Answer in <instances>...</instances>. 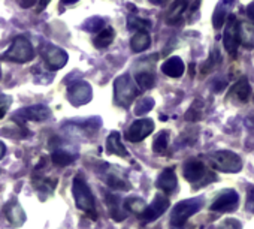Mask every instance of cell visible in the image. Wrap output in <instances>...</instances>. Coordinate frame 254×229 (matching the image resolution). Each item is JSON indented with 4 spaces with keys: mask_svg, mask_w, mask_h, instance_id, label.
Segmentation results:
<instances>
[{
    "mask_svg": "<svg viewBox=\"0 0 254 229\" xmlns=\"http://www.w3.org/2000/svg\"><path fill=\"white\" fill-rule=\"evenodd\" d=\"M5 217L11 226H21L26 222V214L17 202H11L5 207Z\"/></svg>",
    "mask_w": 254,
    "mask_h": 229,
    "instance_id": "cell-17",
    "label": "cell"
},
{
    "mask_svg": "<svg viewBox=\"0 0 254 229\" xmlns=\"http://www.w3.org/2000/svg\"><path fill=\"white\" fill-rule=\"evenodd\" d=\"M206 160L209 162V165L214 169L221 171V172L235 174V172H239L242 169V160H241V157L236 153L229 152V150L215 152V153L209 154L206 157Z\"/></svg>",
    "mask_w": 254,
    "mask_h": 229,
    "instance_id": "cell-1",
    "label": "cell"
},
{
    "mask_svg": "<svg viewBox=\"0 0 254 229\" xmlns=\"http://www.w3.org/2000/svg\"><path fill=\"white\" fill-rule=\"evenodd\" d=\"M250 93H251L250 84H248L247 78H242V79H239V81L229 90L227 100L235 102V103H244V102L248 100Z\"/></svg>",
    "mask_w": 254,
    "mask_h": 229,
    "instance_id": "cell-14",
    "label": "cell"
},
{
    "mask_svg": "<svg viewBox=\"0 0 254 229\" xmlns=\"http://www.w3.org/2000/svg\"><path fill=\"white\" fill-rule=\"evenodd\" d=\"M72 192H73V198L76 202V207L79 210H82L85 214H88L91 219H96V207H94V198L93 193L90 190V187L87 186V183L78 175L73 180L72 184Z\"/></svg>",
    "mask_w": 254,
    "mask_h": 229,
    "instance_id": "cell-2",
    "label": "cell"
},
{
    "mask_svg": "<svg viewBox=\"0 0 254 229\" xmlns=\"http://www.w3.org/2000/svg\"><path fill=\"white\" fill-rule=\"evenodd\" d=\"M102 26H103V21L100 20V18H91V20H88L85 24H84V29H87L88 32H97V30H100L102 29ZM99 33V32H97Z\"/></svg>",
    "mask_w": 254,
    "mask_h": 229,
    "instance_id": "cell-33",
    "label": "cell"
},
{
    "mask_svg": "<svg viewBox=\"0 0 254 229\" xmlns=\"http://www.w3.org/2000/svg\"><path fill=\"white\" fill-rule=\"evenodd\" d=\"M238 204H239V196L235 190L229 189V190H224L221 192L215 199L214 202L211 204V210L212 211H217V213H227V211H233L238 208Z\"/></svg>",
    "mask_w": 254,
    "mask_h": 229,
    "instance_id": "cell-10",
    "label": "cell"
},
{
    "mask_svg": "<svg viewBox=\"0 0 254 229\" xmlns=\"http://www.w3.org/2000/svg\"><path fill=\"white\" fill-rule=\"evenodd\" d=\"M91 97H93V90H91L90 84L85 81H79V82L73 84L67 91V99L73 106L85 105L91 100Z\"/></svg>",
    "mask_w": 254,
    "mask_h": 229,
    "instance_id": "cell-9",
    "label": "cell"
},
{
    "mask_svg": "<svg viewBox=\"0 0 254 229\" xmlns=\"http://www.w3.org/2000/svg\"><path fill=\"white\" fill-rule=\"evenodd\" d=\"M51 116V109L45 105H32L27 108H23L15 114V120L20 123L24 122H42L47 120Z\"/></svg>",
    "mask_w": 254,
    "mask_h": 229,
    "instance_id": "cell-8",
    "label": "cell"
},
{
    "mask_svg": "<svg viewBox=\"0 0 254 229\" xmlns=\"http://www.w3.org/2000/svg\"><path fill=\"white\" fill-rule=\"evenodd\" d=\"M186 9H187V0H175L171 6V9H169L166 23L168 24H177L181 20V15Z\"/></svg>",
    "mask_w": 254,
    "mask_h": 229,
    "instance_id": "cell-23",
    "label": "cell"
},
{
    "mask_svg": "<svg viewBox=\"0 0 254 229\" xmlns=\"http://www.w3.org/2000/svg\"><path fill=\"white\" fill-rule=\"evenodd\" d=\"M44 59H45L47 66L51 71H59L67 63V53L59 47L50 45V47H47V50L44 53Z\"/></svg>",
    "mask_w": 254,
    "mask_h": 229,
    "instance_id": "cell-13",
    "label": "cell"
},
{
    "mask_svg": "<svg viewBox=\"0 0 254 229\" xmlns=\"http://www.w3.org/2000/svg\"><path fill=\"white\" fill-rule=\"evenodd\" d=\"M33 56H35V51L29 39L24 36H18L14 39L11 48L6 51L5 59L15 62V63H27L33 59Z\"/></svg>",
    "mask_w": 254,
    "mask_h": 229,
    "instance_id": "cell-5",
    "label": "cell"
},
{
    "mask_svg": "<svg viewBox=\"0 0 254 229\" xmlns=\"http://www.w3.org/2000/svg\"><path fill=\"white\" fill-rule=\"evenodd\" d=\"M245 208L250 211V213H254V187H251L247 193V204H245Z\"/></svg>",
    "mask_w": 254,
    "mask_h": 229,
    "instance_id": "cell-34",
    "label": "cell"
},
{
    "mask_svg": "<svg viewBox=\"0 0 254 229\" xmlns=\"http://www.w3.org/2000/svg\"><path fill=\"white\" fill-rule=\"evenodd\" d=\"M162 71H163L165 75H168V76H171V78H180V76L184 74V71H186L184 62L181 60V57H177V56L169 57V59L162 65Z\"/></svg>",
    "mask_w": 254,
    "mask_h": 229,
    "instance_id": "cell-16",
    "label": "cell"
},
{
    "mask_svg": "<svg viewBox=\"0 0 254 229\" xmlns=\"http://www.w3.org/2000/svg\"><path fill=\"white\" fill-rule=\"evenodd\" d=\"M156 186L159 189H162L163 192H168V193L174 192L177 189V186H178V180H177V175H175L174 169H165L159 175V178L156 181Z\"/></svg>",
    "mask_w": 254,
    "mask_h": 229,
    "instance_id": "cell-18",
    "label": "cell"
},
{
    "mask_svg": "<svg viewBox=\"0 0 254 229\" xmlns=\"http://www.w3.org/2000/svg\"><path fill=\"white\" fill-rule=\"evenodd\" d=\"M106 152H108V154H117V156H121V157H129V152H127L126 147L123 146L118 132H112L108 137V140H106Z\"/></svg>",
    "mask_w": 254,
    "mask_h": 229,
    "instance_id": "cell-19",
    "label": "cell"
},
{
    "mask_svg": "<svg viewBox=\"0 0 254 229\" xmlns=\"http://www.w3.org/2000/svg\"><path fill=\"white\" fill-rule=\"evenodd\" d=\"M9 103V99L8 97H0V119H3L5 117V114H6V109H8V105Z\"/></svg>",
    "mask_w": 254,
    "mask_h": 229,
    "instance_id": "cell-36",
    "label": "cell"
},
{
    "mask_svg": "<svg viewBox=\"0 0 254 229\" xmlns=\"http://www.w3.org/2000/svg\"><path fill=\"white\" fill-rule=\"evenodd\" d=\"M220 53H218V50L215 51H212L211 53V56H209V59H208V62H206V65H203V74L205 72H209V71H212L215 66H217V62H220Z\"/></svg>",
    "mask_w": 254,
    "mask_h": 229,
    "instance_id": "cell-32",
    "label": "cell"
},
{
    "mask_svg": "<svg viewBox=\"0 0 254 229\" xmlns=\"http://www.w3.org/2000/svg\"><path fill=\"white\" fill-rule=\"evenodd\" d=\"M106 183L112 187V189H118V190H129L130 189V183L127 181L126 178L120 177V175H108L106 178Z\"/></svg>",
    "mask_w": 254,
    "mask_h": 229,
    "instance_id": "cell-30",
    "label": "cell"
},
{
    "mask_svg": "<svg viewBox=\"0 0 254 229\" xmlns=\"http://www.w3.org/2000/svg\"><path fill=\"white\" fill-rule=\"evenodd\" d=\"M235 3V0H221V2L217 5L214 17H212V26L214 29H221L224 21H227L229 18V9L232 8V5Z\"/></svg>",
    "mask_w": 254,
    "mask_h": 229,
    "instance_id": "cell-15",
    "label": "cell"
},
{
    "mask_svg": "<svg viewBox=\"0 0 254 229\" xmlns=\"http://www.w3.org/2000/svg\"><path fill=\"white\" fill-rule=\"evenodd\" d=\"M151 45V38L150 35L147 33V30H142V32H136L132 39H130V48L133 53H142L145 51L148 47Z\"/></svg>",
    "mask_w": 254,
    "mask_h": 229,
    "instance_id": "cell-21",
    "label": "cell"
},
{
    "mask_svg": "<svg viewBox=\"0 0 254 229\" xmlns=\"http://www.w3.org/2000/svg\"><path fill=\"white\" fill-rule=\"evenodd\" d=\"M220 229H241V223L236 219H229V220L223 222Z\"/></svg>",
    "mask_w": 254,
    "mask_h": 229,
    "instance_id": "cell-35",
    "label": "cell"
},
{
    "mask_svg": "<svg viewBox=\"0 0 254 229\" xmlns=\"http://www.w3.org/2000/svg\"><path fill=\"white\" fill-rule=\"evenodd\" d=\"M247 15H248V18H250V21L254 24V0L253 2L248 5V8H247Z\"/></svg>",
    "mask_w": 254,
    "mask_h": 229,
    "instance_id": "cell-37",
    "label": "cell"
},
{
    "mask_svg": "<svg viewBox=\"0 0 254 229\" xmlns=\"http://www.w3.org/2000/svg\"><path fill=\"white\" fill-rule=\"evenodd\" d=\"M150 2H151L153 5H163V3L168 2V0H150Z\"/></svg>",
    "mask_w": 254,
    "mask_h": 229,
    "instance_id": "cell-41",
    "label": "cell"
},
{
    "mask_svg": "<svg viewBox=\"0 0 254 229\" xmlns=\"http://www.w3.org/2000/svg\"><path fill=\"white\" fill-rule=\"evenodd\" d=\"M124 208L127 211H132V213H136L141 216L147 207H145V201L141 198H127L124 202Z\"/></svg>",
    "mask_w": 254,
    "mask_h": 229,
    "instance_id": "cell-27",
    "label": "cell"
},
{
    "mask_svg": "<svg viewBox=\"0 0 254 229\" xmlns=\"http://www.w3.org/2000/svg\"><path fill=\"white\" fill-rule=\"evenodd\" d=\"M136 82L141 88L144 90H150L154 87L156 84V75L151 72V71H144V72H139L136 74Z\"/></svg>",
    "mask_w": 254,
    "mask_h": 229,
    "instance_id": "cell-26",
    "label": "cell"
},
{
    "mask_svg": "<svg viewBox=\"0 0 254 229\" xmlns=\"http://www.w3.org/2000/svg\"><path fill=\"white\" fill-rule=\"evenodd\" d=\"M154 131V122L151 119H141L130 125V128L126 131V140L130 143H139L145 140Z\"/></svg>",
    "mask_w": 254,
    "mask_h": 229,
    "instance_id": "cell-7",
    "label": "cell"
},
{
    "mask_svg": "<svg viewBox=\"0 0 254 229\" xmlns=\"http://www.w3.org/2000/svg\"><path fill=\"white\" fill-rule=\"evenodd\" d=\"M114 93H115V102L120 106L127 108L132 105L133 99L138 96V88L135 87V84L129 75H121L115 79Z\"/></svg>",
    "mask_w": 254,
    "mask_h": 229,
    "instance_id": "cell-4",
    "label": "cell"
},
{
    "mask_svg": "<svg viewBox=\"0 0 254 229\" xmlns=\"http://www.w3.org/2000/svg\"><path fill=\"white\" fill-rule=\"evenodd\" d=\"M169 198L166 195H156L154 201L144 210V213L139 216L144 222H153L156 219H159L168 208H169Z\"/></svg>",
    "mask_w": 254,
    "mask_h": 229,
    "instance_id": "cell-11",
    "label": "cell"
},
{
    "mask_svg": "<svg viewBox=\"0 0 254 229\" xmlns=\"http://www.w3.org/2000/svg\"><path fill=\"white\" fill-rule=\"evenodd\" d=\"M127 27L129 30H135V32H142L145 29L150 27V23L147 20H141V18H129V23H127Z\"/></svg>",
    "mask_w": 254,
    "mask_h": 229,
    "instance_id": "cell-31",
    "label": "cell"
},
{
    "mask_svg": "<svg viewBox=\"0 0 254 229\" xmlns=\"http://www.w3.org/2000/svg\"><path fill=\"white\" fill-rule=\"evenodd\" d=\"M50 3V0H41V5H39V9H44L47 5Z\"/></svg>",
    "mask_w": 254,
    "mask_h": 229,
    "instance_id": "cell-42",
    "label": "cell"
},
{
    "mask_svg": "<svg viewBox=\"0 0 254 229\" xmlns=\"http://www.w3.org/2000/svg\"><path fill=\"white\" fill-rule=\"evenodd\" d=\"M183 174H184L186 180L193 183L194 186L206 184V181L203 180V177L206 174V169H205V165L202 162H199V160H189V162H186Z\"/></svg>",
    "mask_w": 254,
    "mask_h": 229,
    "instance_id": "cell-12",
    "label": "cell"
},
{
    "mask_svg": "<svg viewBox=\"0 0 254 229\" xmlns=\"http://www.w3.org/2000/svg\"><path fill=\"white\" fill-rule=\"evenodd\" d=\"M114 38H115L114 29L112 27H106V29H103V30H100L97 33V36L94 38V45L97 48H106L108 45L112 44Z\"/></svg>",
    "mask_w": 254,
    "mask_h": 229,
    "instance_id": "cell-24",
    "label": "cell"
},
{
    "mask_svg": "<svg viewBox=\"0 0 254 229\" xmlns=\"http://www.w3.org/2000/svg\"><path fill=\"white\" fill-rule=\"evenodd\" d=\"M168 147H169V134L166 131H162L160 134H157L153 143V150L157 154H166Z\"/></svg>",
    "mask_w": 254,
    "mask_h": 229,
    "instance_id": "cell-25",
    "label": "cell"
},
{
    "mask_svg": "<svg viewBox=\"0 0 254 229\" xmlns=\"http://www.w3.org/2000/svg\"><path fill=\"white\" fill-rule=\"evenodd\" d=\"M5 153H6V147H5L3 143H0V159H3Z\"/></svg>",
    "mask_w": 254,
    "mask_h": 229,
    "instance_id": "cell-39",
    "label": "cell"
},
{
    "mask_svg": "<svg viewBox=\"0 0 254 229\" xmlns=\"http://www.w3.org/2000/svg\"><path fill=\"white\" fill-rule=\"evenodd\" d=\"M223 44L224 48L229 54L235 56L238 51V47L241 45V39H239V23L236 20L235 15H229L227 18V26L223 35Z\"/></svg>",
    "mask_w": 254,
    "mask_h": 229,
    "instance_id": "cell-6",
    "label": "cell"
},
{
    "mask_svg": "<svg viewBox=\"0 0 254 229\" xmlns=\"http://www.w3.org/2000/svg\"><path fill=\"white\" fill-rule=\"evenodd\" d=\"M73 156L67 152H63V150H56L53 154H51V160L54 165L57 166H67L73 162Z\"/></svg>",
    "mask_w": 254,
    "mask_h": 229,
    "instance_id": "cell-28",
    "label": "cell"
},
{
    "mask_svg": "<svg viewBox=\"0 0 254 229\" xmlns=\"http://www.w3.org/2000/svg\"><path fill=\"white\" fill-rule=\"evenodd\" d=\"M76 2H79V0H62V3H63V5H73V3H76Z\"/></svg>",
    "mask_w": 254,
    "mask_h": 229,
    "instance_id": "cell-40",
    "label": "cell"
},
{
    "mask_svg": "<svg viewBox=\"0 0 254 229\" xmlns=\"http://www.w3.org/2000/svg\"><path fill=\"white\" fill-rule=\"evenodd\" d=\"M202 208V199L200 198H194V199H186L178 202L172 213H171V225L174 228H181L186 225V222L194 216L199 210Z\"/></svg>",
    "mask_w": 254,
    "mask_h": 229,
    "instance_id": "cell-3",
    "label": "cell"
},
{
    "mask_svg": "<svg viewBox=\"0 0 254 229\" xmlns=\"http://www.w3.org/2000/svg\"><path fill=\"white\" fill-rule=\"evenodd\" d=\"M154 106V99L153 97H142L136 105H135V114L136 116H145L147 112H150Z\"/></svg>",
    "mask_w": 254,
    "mask_h": 229,
    "instance_id": "cell-29",
    "label": "cell"
},
{
    "mask_svg": "<svg viewBox=\"0 0 254 229\" xmlns=\"http://www.w3.org/2000/svg\"><path fill=\"white\" fill-rule=\"evenodd\" d=\"M106 204L109 207V214L115 222H121V220H124L127 217V213H126L127 210L124 207L121 208V202H120V199L117 196L108 195L106 196Z\"/></svg>",
    "mask_w": 254,
    "mask_h": 229,
    "instance_id": "cell-20",
    "label": "cell"
},
{
    "mask_svg": "<svg viewBox=\"0 0 254 229\" xmlns=\"http://www.w3.org/2000/svg\"><path fill=\"white\" fill-rule=\"evenodd\" d=\"M18 3H20L23 8H30L32 5L36 3V0H18Z\"/></svg>",
    "mask_w": 254,
    "mask_h": 229,
    "instance_id": "cell-38",
    "label": "cell"
},
{
    "mask_svg": "<svg viewBox=\"0 0 254 229\" xmlns=\"http://www.w3.org/2000/svg\"><path fill=\"white\" fill-rule=\"evenodd\" d=\"M239 39L245 48H254V24H239Z\"/></svg>",
    "mask_w": 254,
    "mask_h": 229,
    "instance_id": "cell-22",
    "label": "cell"
}]
</instances>
